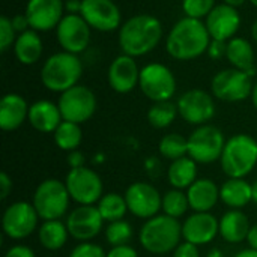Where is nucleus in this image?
I'll return each instance as SVG.
<instances>
[{
  "mask_svg": "<svg viewBox=\"0 0 257 257\" xmlns=\"http://www.w3.org/2000/svg\"><path fill=\"white\" fill-rule=\"evenodd\" d=\"M209 44L211 35L205 21L184 17L170 29L166 39V50L172 59L188 62L203 56Z\"/></svg>",
  "mask_w": 257,
  "mask_h": 257,
  "instance_id": "nucleus-1",
  "label": "nucleus"
},
{
  "mask_svg": "<svg viewBox=\"0 0 257 257\" xmlns=\"http://www.w3.org/2000/svg\"><path fill=\"white\" fill-rule=\"evenodd\" d=\"M164 35L161 21L149 14H139L128 18L119 27L117 42L123 54L142 57L157 48Z\"/></svg>",
  "mask_w": 257,
  "mask_h": 257,
  "instance_id": "nucleus-2",
  "label": "nucleus"
},
{
  "mask_svg": "<svg viewBox=\"0 0 257 257\" xmlns=\"http://www.w3.org/2000/svg\"><path fill=\"white\" fill-rule=\"evenodd\" d=\"M83 75V60L78 54L59 51L51 54L41 68V81L45 89L63 93L78 84Z\"/></svg>",
  "mask_w": 257,
  "mask_h": 257,
  "instance_id": "nucleus-3",
  "label": "nucleus"
},
{
  "mask_svg": "<svg viewBox=\"0 0 257 257\" xmlns=\"http://www.w3.org/2000/svg\"><path fill=\"white\" fill-rule=\"evenodd\" d=\"M182 226L178 218L166 214L149 218L140 229L142 247L152 254H166L181 244Z\"/></svg>",
  "mask_w": 257,
  "mask_h": 257,
  "instance_id": "nucleus-4",
  "label": "nucleus"
},
{
  "mask_svg": "<svg viewBox=\"0 0 257 257\" xmlns=\"http://www.w3.org/2000/svg\"><path fill=\"white\" fill-rule=\"evenodd\" d=\"M221 169L229 178H245L257 164V142L248 134H236L226 142Z\"/></svg>",
  "mask_w": 257,
  "mask_h": 257,
  "instance_id": "nucleus-5",
  "label": "nucleus"
},
{
  "mask_svg": "<svg viewBox=\"0 0 257 257\" xmlns=\"http://www.w3.org/2000/svg\"><path fill=\"white\" fill-rule=\"evenodd\" d=\"M71 196L66 184L59 179H45L41 182L33 194V206L44 221L60 220L69 208Z\"/></svg>",
  "mask_w": 257,
  "mask_h": 257,
  "instance_id": "nucleus-6",
  "label": "nucleus"
},
{
  "mask_svg": "<svg viewBox=\"0 0 257 257\" xmlns=\"http://www.w3.org/2000/svg\"><path fill=\"white\" fill-rule=\"evenodd\" d=\"M139 87L154 102L170 101L176 93V78L164 63L151 62L140 69Z\"/></svg>",
  "mask_w": 257,
  "mask_h": 257,
  "instance_id": "nucleus-7",
  "label": "nucleus"
},
{
  "mask_svg": "<svg viewBox=\"0 0 257 257\" xmlns=\"http://www.w3.org/2000/svg\"><path fill=\"white\" fill-rule=\"evenodd\" d=\"M248 72L239 71L236 68L221 69L212 77L211 92L214 98L224 102H239L251 96L253 81Z\"/></svg>",
  "mask_w": 257,
  "mask_h": 257,
  "instance_id": "nucleus-8",
  "label": "nucleus"
},
{
  "mask_svg": "<svg viewBox=\"0 0 257 257\" xmlns=\"http://www.w3.org/2000/svg\"><path fill=\"white\" fill-rule=\"evenodd\" d=\"M224 146V134L214 125H200L188 137V155L200 164H211L220 160Z\"/></svg>",
  "mask_w": 257,
  "mask_h": 257,
  "instance_id": "nucleus-9",
  "label": "nucleus"
},
{
  "mask_svg": "<svg viewBox=\"0 0 257 257\" xmlns=\"http://www.w3.org/2000/svg\"><path fill=\"white\" fill-rule=\"evenodd\" d=\"M57 105L60 108L63 120L80 125L87 122L95 114L96 96L89 87L77 84L60 93Z\"/></svg>",
  "mask_w": 257,
  "mask_h": 257,
  "instance_id": "nucleus-10",
  "label": "nucleus"
},
{
  "mask_svg": "<svg viewBox=\"0 0 257 257\" xmlns=\"http://www.w3.org/2000/svg\"><path fill=\"white\" fill-rule=\"evenodd\" d=\"M92 27L80 14H65L56 27V38L63 51L80 54L90 44Z\"/></svg>",
  "mask_w": 257,
  "mask_h": 257,
  "instance_id": "nucleus-11",
  "label": "nucleus"
},
{
  "mask_svg": "<svg viewBox=\"0 0 257 257\" xmlns=\"http://www.w3.org/2000/svg\"><path fill=\"white\" fill-rule=\"evenodd\" d=\"M176 104L181 117L191 125H206L215 116L214 95L203 89H190L184 92Z\"/></svg>",
  "mask_w": 257,
  "mask_h": 257,
  "instance_id": "nucleus-12",
  "label": "nucleus"
},
{
  "mask_svg": "<svg viewBox=\"0 0 257 257\" xmlns=\"http://www.w3.org/2000/svg\"><path fill=\"white\" fill-rule=\"evenodd\" d=\"M65 184L71 199L80 205H93L102 197V181L92 169H71Z\"/></svg>",
  "mask_w": 257,
  "mask_h": 257,
  "instance_id": "nucleus-13",
  "label": "nucleus"
},
{
  "mask_svg": "<svg viewBox=\"0 0 257 257\" xmlns=\"http://www.w3.org/2000/svg\"><path fill=\"white\" fill-rule=\"evenodd\" d=\"M39 215L33 205L27 202H15L9 205L2 217V227L11 239H24L30 236L38 226Z\"/></svg>",
  "mask_w": 257,
  "mask_h": 257,
  "instance_id": "nucleus-14",
  "label": "nucleus"
},
{
  "mask_svg": "<svg viewBox=\"0 0 257 257\" xmlns=\"http://www.w3.org/2000/svg\"><path fill=\"white\" fill-rule=\"evenodd\" d=\"M80 15L98 32H113L122 26V14L113 0H83Z\"/></svg>",
  "mask_w": 257,
  "mask_h": 257,
  "instance_id": "nucleus-15",
  "label": "nucleus"
},
{
  "mask_svg": "<svg viewBox=\"0 0 257 257\" xmlns=\"http://www.w3.org/2000/svg\"><path fill=\"white\" fill-rule=\"evenodd\" d=\"M125 200L128 205V211L139 217L149 220L158 214L163 208V197L158 190L146 182H134L125 191Z\"/></svg>",
  "mask_w": 257,
  "mask_h": 257,
  "instance_id": "nucleus-16",
  "label": "nucleus"
},
{
  "mask_svg": "<svg viewBox=\"0 0 257 257\" xmlns=\"http://www.w3.org/2000/svg\"><path fill=\"white\" fill-rule=\"evenodd\" d=\"M30 29L36 32H48L57 27L65 17L63 0H27L24 11Z\"/></svg>",
  "mask_w": 257,
  "mask_h": 257,
  "instance_id": "nucleus-17",
  "label": "nucleus"
},
{
  "mask_svg": "<svg viewBox=\"0 0 257 257\" xmlns=\"http://www.w3.org/2000/svg\"><path fill=\"white\" fill-rule=\"evenodd\" d=\"M104 218L99 214L98 208L93 205H81L75 208L68 220H66V227L69 235L77 239L87 242L98 236V233L102 230Z\"/></svg>",
  "mask_w": 257,
  "mask_h": 257,
  "instance_id": "nucleus-18",
  "label": "nucleus"
},
{
  "mask_svg": "<svg viewBox=\"0 0 257 257\" xmlns=\"http://www.w3.org/2000/svg\"><path fill=\"white\" fill-rule=\"evenodd\" d=\"M241 14L236 8L226 3L217 5L205 18V26L211 35V39L230 41L241 29Z\"/></svg>",
  "mask_w": 257,
  "mask_h": 257,
  "instance_id": "nucleus-19",
  "label": "nucleus"
},
{
  "mask_svg": "<svg viewBox=\"0 0 257 257\" xmlns=\"http://www.w3.org/2000/svg\"><path fill=\"white\" fill-rule=\"evenodd\" d=\"M140 69L142 68H139L136 57L123 53L116 56L111 60L107 72L110 87L117 93H130L139 86Z\"/></svg>",
  "mask_w": 257,
  "mask_h": 257,
  "instance_id": "nucleus-20",
  "label": "nucleus"
},
{
  "mask_svg": "<svg viewBox=\"0 0 257 257\" xmlns=\"http://www.w3.org/2000/svg\"><path fill=\"white\" fill-rule=\"evenodd\" d=\"M220 233V221L211 212H194L182 224V238L194 245H205Z\"/></svg>",
  "mask_w": 257,
  "mask_h": 257,
  "instance_id": "nucleus-21",
  "label": "nucleus"
},
{
  "mask_svg": "<svg viewBox=\"0 0 257 257\" xmlns=\"http://www.w3.org/2000/svg\"><path fill=\"white\" fill-rule=\"evenodd\" d=\"M30 105L18 93H6L0 101V128L3 131L18 130L29 119Z\"/></svg>",
  "mask_w": 257,
  "mask_h": 257,
  "instance_id": "nucleus-22",
  "label": "nucleus"
},
{
  "mask_svg": "<svg viewBox=\"0 0 257 257\" xmlns=\"http://www.w3.org/2000/svg\"><path fill=\"white\" fill-rule=\"evenodd\" d=\"M27 120L39 133H54L63 117L57 104L48 99H39L30 105Z\"/></svg>",
  "mask_w": 257,
  "mask_h": 257,
  "instance_id": "nucleus-23",
  "label": "nucleus"
},
{
  "mask_svg": "<svg viewBox=\"0 0 257 257\" xmlns=\"http://www.w3.org/2000/svg\"><path fill=\"white\" fill-rule=\"evenodd\" d=\"M187 197L194 212H209L220 200V188L211 179H197L188 188Z\"/></svg>",
  "mask_w": 257,
  "mask_h": 257,
  "instance_id": "nucleus-24",
  "label": "nucleus"
},
{
  "mask_svg": "<svg viewBox=\"0 0 257 257\" xmlns=\"http://www.w3.org/2000/svg\"><path fill=\"white\" fill-rule=\"evenodd\" d=\"M12 48L15 59L21 65H35L42 56L44 44L39 36V32L29 29L23 33H18Z\"/></svg>",
  "mask_w": 257,
  "mask_h": 257,
  "instance_id": "nucleus-25",
  "label": "nucleus"
},
{
  "mask_svg": "<svg viewBox=\"0 0 257 257\" xmlns=\"http://www.w3.org/2000/svg\"><path fill=\"white\" fill-rule=\"evenodd\" d=\"M226 59L230 62L232 68L248 72L250 75L256 74L254 50H253V45L248 39L241 38V36H235L230 41H227Z\"/></svg>",
  "mask_w": 257,
  "mask_h": 257,
  "instance_id": "nucleus-26",
  "label": "nucleus"
},
{
  "mask_svg": "<svg viewBox=\"0 0 257 257\" xmlns=\"http://www.w3.org/2000/svg\"><path fill=\"white\" fill-rule=\"evenodd\" d=\"M220 199L233 209H241L253 200V185L244 178H229L220 188Z\"/></svg>",
  "mask_w": 257,
  "mask_h": 257,
  "instance_id": "nucleus-27",
  "label": "nucleus"
},
{
  "mask_svg": "<svg viewBox=\"0 0 257 257\" xmlns=\"http://www.w3.org/2000/svg\"><path fill=\"white\" fill-rule=\"evenodd\" d=\"M250 229L251 227L247 215L238 209L226 212L220 220V235L230 244H238L247 239Z\"/></svg>",
  "mask_w": 257,
  "mask_h": 257,
  "instance_id": "nucleus-28",
  "label": "nucleus"
},
{
  "mask_svg": "<svg viewBox=\"0 0 257 257\" xmlns=\"http://www.w3.org/2000/svg\"><path fill=\"white\" fill-rule=\"evenodd\" d=\"M196 176H197V166L196 161L190 157H184L173 161L167 173L170 185H173V188L176 190L190 188L197 181Z\"/></svg>",
  "mask_w": 257,
  "mask_h": 257,
  "instance_id": "nucleus-29",
  "label": "nucleus"
},
{
  "mask_svg": "<svg viewBox=\"0 0 257 257\" xmlns=\"http://www.w3.org/2000/svg\"><path fill=\"white\" fill-rule=\"evenodd\" d=\"M68 235H69V232H68L66 224H63L59 220L44 221L38 232L41 245L51 251L60 250L68 241Z\"/></svg>",
  "mask_w": 257,
  "mask_h": 257,
  "instance_id": "nucleus-30",
  "label": "nucleus"
},
{
  "mask_svg": "<svg viewBox=\"0 0 257 257\" xmlns=\"http://www.w3.org/2000/svg\"><path fill=\"white\" fill-rule=\"evenodd\" d=\"M98 211L102 215L104 221H119L125 217L128 211V205L125 200V196H120L117 193H108L101 197L98 202Z\"/></svg>",
  "mask_w": 257,
  "mask_h": 257,
  "instance_id": "nucleus-31",
  "label": "nucleus"
},
{
  "mask_svg": "<svg viewBox=\"0 0 257 257\" xmlns=\"http://www.w3.org/2000/svg\"><path fill=\"white\" fill-rule=\"evenodd\" d=\"M178 114H179L178 104H175L172 101H160V102H154L151 105V108L148 111V120L154 128L164 130L175 122Z\"/></svg>",
  "mask_w": 257,
  "mask_h": 257,
  "instance_id": "nucleus-32",
  "label": "nucleus"
},
{
  "mask_svg": "<svg viewBox=\"0 0 257 257\" xmlns=\"http://www.w3.org/2000/svg\"><path fill=\"white\" fill-rule=\"evenodd\" d=\"M54 134V142L56 145L68 152L75 151L83 140V131L78 123L62 120V123L57 126V130L53 133Z\"/></svg>",
  "mask_w": 257,
  "mask_h": 257,
  "instance_id": "nucleus-33",
  "label": "nucleus"
},
{
  "mask_svg": "<svg viewBox=\"0 0 257 257\" xmlns=\"http://www.w3.org/2000/svg\"><path fill=\"white\" fill-rule=\"evenodd\" d=\"M158 149H160V154L166 160L176 161L179 158H184L188 154V139H185L181 134L170 133L161 139Z\"/></svg>",
  "mask_w": 257,
  "mask_h": 257,
  "instance_id": "nucleus-34",
  "label": "nucleus"
},
{
  "mask_svg": "<svg viewBox=\"0 0 257 257\" xmlns=\"http://www.w3.org/2000/svg\"><path fill=\"white\" fill-rule=\"evenodd\" d=\"M190 208V202L187 194L182 193V190H170L164 194L163 197V211L166 215L173 217V218H179L182 217L187 209Z\"/></svg>",
  "mask_w": 257,
  "mask_h": 257,
  "instance_id": "nucleus-35",
  "label": "nucleus"
},
{
  "mask_svg": "<svg viewBox=\"0 0 257 257\" xmlns=\"http://www.w3.org/2000/svg\"><path fill=\"white\" fill-rule=\"evenodd\" d=\"M133 238V227L128 221H113L105 229V239L111 247L126 245Z\"/></svg>",
  "mask_w": 257,
  "mask_h": 257,
  "instance_id": "nucleus-36",
  "label": "nucleus"
},
{
  "mask_svg": "<svg viewBox=\"0 0 257 257\" xmlns=\"http://www.w3.org/2000/svg\"><path fill=\"white\" fill-rule=\"evenodd\" d=\"M215 0H182V11L185 17L203 20L215 8Z\"/></svg>",
  "mask_w": 257,
  "mask_h": 257,
  "instance_id": "nucleus-37",
  "label": "nucleus"
},
{
  "mask_svg": "<svg viewBox=\"0 0 257 257\" xmlns=\"http://www.w3.org/2000/svg\"><path fill=\"white\" fill-rule=\"evenodd\" d=\"M17 36H18V33L14 29L11 18H8L5 15L0 17V51L5 53L11 47H14Z\"/></svg>",
  "mask_w": 257,
  "mask_h": 257,
  "instance_id": "nucleus-38",
  "label": "nucleus"
},
{
  "mask_svg": "<svg viewBox=\"0 0 257 257\" xmlns=\"http://www.w3.org/2000/svg\"><path fill=\"white\" fill-rule=\"evenodd\" d=\"M69 257H107V253L96 244L83 242L71 251Z\"/></svg>",
  "mask_w": 257,
  "mask_h": 257,
  "instance_id": "nucleus-39",
  "label": "nucleus"
},
{
  "mask_svg": "<svg viewBox=\"0 0 257 257\" xmlns=\"http://www.w3.org/2000/svg\"><path fill=\"white\" fill-rule=\"evenodd\" d=\"M226 53H227V41L211 39V44H209L208 51H206V54L211 59H214V60L223 59V57H226Z\"/></svg>",
  "mask_w": 257,
  "mask_h": 257,
  "instance_id": "nucleus-40",
  "label": "nucleus"
},
{
  "mask_svg": "<svg viewBox=\"0 0 257 257\" xmlns=\"http://www.w3.org/2000/svg\"><path fill=\"white\" fill-rule=\"evenodd\" d=\"M173 257H200L197 245L191 244V242H182L175 248V254Z\"/></svg>",
  "mask_w": 257,
  "mask_h": 257,
  "instance_id": "nucleus-41",
  "label": "nucleus"
},
{
  "mask_svg": "<svg viewBox=\"0 0 257 257\" xmlns=\"http://www.w3.org/2000/svg\"><path fill=\"white\" fill-rule=\"evenodd\" d=\"M107 257H139L137 251L126 245H117V247H111V250L107 253Z\"/></svg>",
  "mask_w": 257,
  "mask_h": 257,
  "instance_id": "nucleus-42",
  "label": "nucleus"
},
{
  "mask_svg": "<svg viewBox=\"0 0 257 257\" xmlns=\"http://www.w3.org/2000/svg\"><path fill=\"white\" fill-rule=\"evenodd\" d=\"M5 257H36L33 250L26 247V245H15V247H11Z\"/></svg>",
  "mask_w": 257,
  "mask_h": 257,
  "instance_id": "nucleus-43",
  "label": "nucleus"
},
{
  "mask_svg": "<svg viewBox=\"0 0 257 257\" xmlns=\"http://www.w3.org/2000/svg\"><path fill=\"white\" fill-rule=\"evenodd\" d=\"M0 190H2L0 191V199L2 200H5L12 191V179L9 178V175L6 172L0 173Z\"/></svg>",
  "mask_w": 257,
  "mask_h": 257,
  "instance_id": "nucleus-44",
  "label": "nucleus"
},
{
  "mask_svg": "<svg viewBox=\"0 0 257 257\" xmlns=\"http://www.w3.org/2000/svg\"><path fill=\"white\" fill-rule=\"evenodd\" d=\"M11 21H12V26L17 30V33H23V32L30 29V24H29V20H27L26 14H18V15L12 17Z\"/></svg>",
  "mask_w": 257,
  "mask_h": 257,
  "instance_id": "nucleus-45",
  "label": "nucleus"
},
{
  "mask_svg": "<svg viewBox=\"0 0 257 257\" xmlns=\"http://www.w3.org/2000/svg\"><path fill=\"white\" fill-rule=\"evenodd\" d=\"M69 166H71V169H78V167H84V157H83V154L81 152H78V151H72L71 154H69Z\"/></svg>",
  "mask_w": 257,
  "mask_h": 257,
  "instance_id": "nucleus-46",
  "label": "nucleus"
},
{
  "mask_svg": "<svg viewBox=\"0 0 257 257\" xmlns=\"http://www.w3.org/2000/svg\"><path fill=\"white\" fill-rule=\"evenodd\" d=\"M83 0H66L65 2V12L66 14H80Z\"/></svg>",
  "mask_w": 257,
  "mask_h": 257,
  "instance_id": "nucleus-47",
  "label": "nucleus"
},
{
  "mask_svg": "<svg viewBox=\"0 0 257 257\" xmlns=\"http://www.w3.org/2000/svg\"><path fill=\"white\" fill-rule=\"evenodd\" d=\"M247 241H248V245L250 248L257 250V224H254L250 232H248V236H247Z\"/></svg>",
  "mask_w": 257,
  "mask_h": 257,
  "instance_id": "nucleus-48",
  "label": "nucleus"
},
{
  "mask_svg": "<svg viewBox=\"0 0 257 257\" xmlns=\"http://www.w3.org/2000/svg\"><path fill=\"white\" fill-rule=\"evenodd\" d=\"M235 257H257V250L247 248V250H242L238 254H235Z\"/></svg>",
  "mask_w": 257,
  "mask_h": 257,
  "instance_id": "nucleus-49",
  "label": "nucleus"
},
{
  "mask_svg": "<svg viewBox=\"0 0 257 257\" xmlns=\"http://www.w3.org/2000/svg\"><path fill=\"white\" fill-rule=\"evenodd\" d=\"M245 2H248V0H223V3H226V5H229V6H232V8H239V6H242Z\"/></svg>",
  "mask_w": 257,
  "mask_h": 257,
  "instance_id": "nucleus-50",
  "label": "nucleus"
},
{
  "mask_svg": "<svg viewBox=\"0 0 257 257\" xmlns=\"http://www.w3.org/2000/svg\"><path fill=\"white\" fill-rule=\"evenodd\" d=\"M251 101H253V105L256 107L257 110V81L253 86V92H251Z\"/></svg>",
  "mask_w": 257,
  "mask_h": 257,
  "instance_id": "nucleus-51",
  "label": "nucleus"
},
{
  "mask_svg": "<svg viewBox=\"0 0 257 257\" xmlns=\"http://www.w3.org/2000/svg\"><path fill=\"white\" fill-rule=\"evenodd\" d=\"M251 36H253L254 42L257 44V20L253 23V26H251Z\"/></svg>",
  "mask_w": 257,
  "mask_h": 257,
  "instance_id": "nucleus-52",
  "label": "nucleus"
},
{
  "mask_svg": "<svg viewBox=\"0 0 257 257\" xmlns=\"http://www.w3.org/2000/svg\"><path fill=\"white\" fill-rule=\"evenodd\" d=\"M253 202L257 205V179L253 184Z\"/></svg>",
  "mask_w": 257,
  "mask_h": 257,
  "instance_id": "nucleus-53",
  "label": "nucleus"
},
{
  "mask_svg": "<svg viewBox=\"0 0 257 257\" xmlns=\"http://www.w3.org/2000/svg\"><path fill=\"white\" fill-rule=\"evenodd\" d=\"M248 2H250V3H251L253 6H256V8H257V0H248Z\"/></svg>",
  "mask_w": 257,
  "mask_h": 257,
  "instance_id": "nucleus-54",
  "label": "nucleus"
},
{
  "mask_svg": "<svg viewBox=\"0 0 257 257\" xmlns=\"http://www.w3.org/2000/svg\"><path fill=\"white\" fill-rule=\"evenodd\" d=\"M209 257H221V256H220V253H214V254H211Z\"/></svg>",
  "mask_w": 257,
  "mask_h": 257,
  "instance_id": "nucleus-55",
  "label": "nucleus"
}]
</instances>
